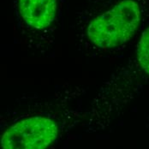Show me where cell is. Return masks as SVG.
<instances>
[{
    "instance_id": "obj_1",
    "label": "cell",
    "mask_w": 149,
    "mask_h": 149,
    "mask_svg": "<svg viewBox=\"0 0 149 149\" xmlns=\"http://www.w3.org/2000/svg\"><path fill=\"white\" fill-rule=\"evenodd\" d=\"M86 10L83 34L90 45L110 50L127 43L138 30L142 20L138 0H95Z\"/></svg>"
},
{
    "instance_id": "obj_4",
    "label": "cell",
    "mask_w": 149,
    "mask_h": 149,
    "mask_svg": "<svg viewBox=\"0 0 149 149\" xmlns=\"http://www.w3.org/2000/svg\"><path fill=\"white\" fill-rule=\"evenodd\" d=\"M137 60L141 69L149 74V27L145 30L137 45Z\"/></svg>"
},
{
    "instance_id": "obj_3",
    "label": "cell",
    "mask_w": 149,
    "mask_h": 149,
    "mask_svg": "<svg viewBox=\"0 0 149 149\" xmlns=\"http://www.w3.org/2000/svg\"><path fill=\"white\" fill-rule=\"evenodd\" d=\"M18 14L25 26L37 33L51 29L58 13V0H17Z\"/></svg>"
},
{
    "instance_id": "obj_2",
    "label": "cell",
    "mask_w": 149,
    "mask_h": 149,
    "mask_svg": "<svg viewBox=\"0 0 149 149\" xmlns=\"http://www.w3.org/2000/svg\"><path fill=\"white\" fill-rule=\"evenodd\" d=\"M58 126L44 117H33L11 126L1 140L2 149H45L55 141Z\"/></svg>"
}]
</instances>
